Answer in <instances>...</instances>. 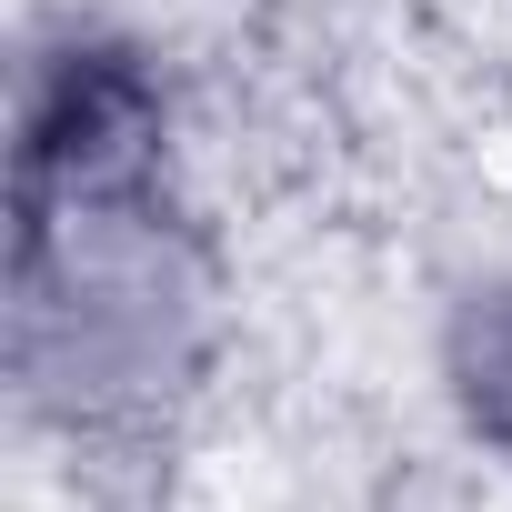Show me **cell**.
<instances>
[{"mask_svg": "<svg viewBox=\"0 0 512 512\" xmlns=\"http://www.w3.org/2000/svg\"><path fill=\"white\" fill-rule=\"evenodd\" d=\"M472 412L512 442V312L482 322V362H472Z\"/></svg>", "mask_w": 512, "mask_h": 512, "instance_id": "obj_1", "label": "cell"}]
</instances>
